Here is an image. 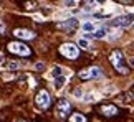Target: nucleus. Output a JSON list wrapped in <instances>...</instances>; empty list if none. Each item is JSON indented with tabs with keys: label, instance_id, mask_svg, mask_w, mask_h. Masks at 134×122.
<instances>
[{
	"label": "nucleus",
	"instance_id": "nucleus-1",
	"mask_svg": "<svg viewBox=\"0 0 134 122\" xmlns=\"http://www.w3.org/2000/svg\"><path fill=\"white\" fill-rule=\"evenodd\" d=\"M111 64L116 68V71H119L121 74H127L129 73V66L126 64V59H124V54H122L121 50H114L109 56Z\"/></svg>",
	"mask_w": 134,
	"mask_h": 122
},
{
	"label": "nucleus",
	"instance_id": "nucleus-2",
	"mask_svg": "<svg viewBox=\"0 0 134 122\" xmlns=\"http://www.w3.org/2000/svg\"><path fill=\"white\" fill-rule=\"evenodd\" d=\"M60 53L68 59H76L80 56V48L73 43H63L60 46Z\"/></svg>",
	"mask_w": 134,
	"mask_h": 122
},
{
	"label": "nucleus",
	"instance_id": "nucleus-3",
	"mask_svg": "<svg viewBox=\"0 0 134 122\" xmlns=\"http://www.w3.org/2000/svg\"><path fill=\"white\" fill-rule=\"evenodd\" d=\"M7 48H8L10 53L18 54V56H30V54H32L30 48H28L25 43H20V41H12V43H8Z\"/></svg>",
	"mask_w": 134,
	"mask_h": 122
},
{
	"label": "nucleus",
	"instance_id": "nucleus-4",
	"mask_svg": "<svg viewBox=\"0 0 134 122\" xmlns=\"http://www.w3.org/2000/svg\"><path fill=\"white\" fill-rule=\"evenodd\" d=\"M132 23H134V13L121 15V17H116L114 20H111V27H118V30L126 28V27H129Z\"/></svg>",
	"mask_w": 134,
	"mask_h": 122
},
{
	"label": "nucleus",
	"instance_id": "nucleus-5",
	"mask_svg": "<svg viewBox=\"0 0 134 122\" xmlns=\"http://www.w3.org/2000/svg\"><path fill=\"white\" fill-rule=\"evenodd\" d=\"M101 74H103V69L99 68V66H91V68L88 69H83V71H80V78L81 79H85V81H88V79H96V78H101Z\"/></svg>",
	"mask_w": 134,
	"mask_h": 122
},
{
	"label": "nucleus",
	"instance_id": "nucleus-6",
	"mask_svg": "<svg viewBox=\"0 0 134 122\" xmlns=\"http://www.w3.org/2000/svg\"><path fill=\"white\" fill-rule=\"evenodd\" d=\"M35 104H37L40 109H48L50 104H51V97H50L48 91H45V89L40 91V93L35 96Z\"/></svg>",
	"mask_w": 134,
	"mask_h": 122
},
{
	"label": "nucleus",
	"instance_id": "nucleus-7",
	"mask_svg": "<svg viewBox=\"0 0 134 122\" xmlns=\"http://www.w3.org/2000/svg\"><path fill=\"white\" fill-rule=\"evenodd\" d=\"M71 111V102L68 99H61L58 101V106H56V114H58V117H66L68 115V112Z\"/></svg>",
	"mask_w": 134,
	"mask_h": 122
},
{
	"label": "nucleus",
	"instance_id": "nucleus-8",
	"mask_svg": "<svg viewBox=\"0 0 134 122\" xmlns=\"http://www.w3.org/2000/svg\"><path fill=\"white\" fill-rule=\"evenodd\" d=\"M78 25H80L78 18L71 17V18H66V20H63V22H60L58 23V28L60 30H66V32H73V30L78 28Z\"/></svg>",
	"mask_w": 134,
	"mask_h": 122
},
{
	"label": "nucleus",
	"instance_id": "nucleus-9",
	"mask_svg": "<svg viewBox=\"0 0 134 122\" xmlns=\"http://www.w3.org/2000/svg\"><path fill=\"white\" fill-rule=\"evenodd\" d=\"M13 35L17 38H20V40H33L35 38V33L30 32V30H27V28H17L13 32Z\"/></svg>",
	"mask_w": 134,
	"mask_h": 122
},
{
	"label": "nucleus",
	"instance_id": "nucleus-10",
	"mask_svg": "<svg viewBox=\"0 0 134 122\" xmlns=\"http://www.w3.org/2000/svg\"><path fill=\"white\" fill-rule=\"evenodd\" d=\"M101 114L106 115V117H111V115H116L118 114V107L114 104H106V106H101Z\"/></svg>",
	"mask_w": 134,
	"mask_h": 122
},
{
	"label": "nucleus",
	"instance_id": "nucleus-11",
	"mask_svg": "<svg viewBox=\"0 0 134 122\" xmlns=\"http://www.w3.org/2000/svg\"><path fill=\"white\" fill-rule=\"evenodd\" d=\"M108 36V28L103 27V28H96V32L93 33V38L96 40H101V38H106Z\"/></svg>",
	"mask_w": 134,
	"mask_h": 122
},
{
	"label": "nucleus",
	"instance_id": "nucleus-12",
	"mask_svg": "<svg viewBox=\"0 0 134 122\" xmlns=\"http://www.w3.org/2000/svg\"><path fill=\"white\" fill-rule=\"evenodd\" d=\"M60 76H63V68H61V66H53L51 71H50V78L56 79V78H60Z\"/></svg>",
	"mask_w": 134,
	"mask_h": 122
},
{
	"label": "nucleus",
	"instance_id": "nucleus-13",
	"mask_svg": "<svg viewBox=\"0 0 134 122\" xmlns=\"http://www.w3.org/2000/svg\"><path fill=\"white\" fill-rule=\"evenodd\" d=\"M66 84V76H60V78H56L55 79V89L56 91H60V89H63V86Z\"/></svg>",
	"mask_w": 134,
	"mask_h": 122
},
{
	"label": "nucleus",
	"instance_id": "nucleus-14",
	"mask_svg": "<svg viewBox=\"0 0 134 122\" xmlns=\"http://www.w3.org/2000/svg\"><path fill=\"white\" fill-rule=\"evenodd\" d=\"M83 32L85 33H94L96 32V27H94V23L93 22H86V23H83Z\"/></svg>",
	"mask_w": 134,
	"mask_h": 122
},
{
	"label": "nucleus",
	"instance_id": "nucleus-15",
	"mask_svg": "<svg viewBox=\"0 0 134 122\" xmlns=\"http://www.w3.org/2000/svg\"><path fill=\"white\" fill-rule=\"evenodd\" d=\"M71 122H86V117L83 114H80V112H76V114H73L71 115V119H70Z\"/></svg>",
	"mask_w": 134,
	"mask_h": 122
},
{
	"label": "nucleus",
	"instance_id": "nucleus-16",
	"mask_svg": "<svg viewBox=\"0 0 134 122\" xmlns=\"http://www.w3.org/2000/svg\"><path fill=\"white\" fill-rule=\"evenodd\" d=\"M96 97H98V94L90 93V94H85L83 96V101H85V102H93V101H96Z\"/></svg>",
	"mask_w": 134,
	"mask_h": 122
},
{
	"label": "nucleus",
	"instance_id": "nucleus-17",
	"mask_svg": "<svg viewBox=\"0 0 134 122\" xmlns=\"http://www.w3.org/2000/svg\"><path fill=\"white\" fill-rule=\"evenodd\" d=\"M78 48H90V41H88V40H85V38H80L78 40Z\"/></svg>",
	"mask_w": 134,
	"mask_h": 122
},
{
	"label": "nucleus",
	"instance_id": "nucleus-18",
	"mask_svg": "<svg viewBox=\"0 0 134 122\" xmlns=\"http://www.w3.org/2000/svg\"><path fill=\"white\" fill-rule=\"evenodd\" d=\"M35 69H37V71H43L45 69V63H43V61H38V63L35 64Z\"/></svg>",
	"mask_w": 134,
	"mask_h": 122
},
{
	"label": "nucleus",
	"instance_id": "nucleus-19",
	"mask_svg": "<svg viewBox=\"0 0 134 122\" xmlns=\"http://www.w3.org/2000/svg\"><path fill=\"white\" fill-rule=\"evenodd\" d=\"M73 96H75V97H78V99H83V91H81V89H76L75 91V93H73Z\"/></svg>",
	"mask_w": 134,
	"mask_h": 122
},
{
	"label": "nucleus",
	"instance_id": "nucleus-20",
	"mask_svg": "<svg viewBox=\"0 0 134 122\" xmlns=\"http://www.w3.org/2000/svg\"><path fill=\"white\" fill-rule=\"evenodd\" d=\"M63 5H65V7H68V8H73V7L78 5V2H75V0H73V2H65Z\"/></svg>",
	"mask_w": 134,
	"mask_h": 122
},
{
	"label": "nucleus",
	"instance_id": "nucleus-21",
	"mask_svg": "<svg viewBox=\"0 0 134 122\" xmlns=\"http://www.w3.org/2000/svg\"><path fill=\"white\" fill-rule=\"evenodd\" d=\"M18 68H20V64L15 63V61H12V63L8 64V69H12V71H13V69H18Z\"/></svg>",
	"mask_w": 134,
	"mask_h": 122
},
{
	"label": "nucleus",
	"instance_id": "nucleus-22",
	"mask_svg": "<svg viewBox=\"0 0 134 122\" xmlns=\"http://www.w3.org/2000/svg\"><path fill=\"white\" fill-rule=\"evenodd\" d=\"M33 18L37 20V22H43V17H42V15H33Z\"/></svg>",
	"mask_w": 134,
	"mask_h": 122
},
{
	"label": "nucleus",
	"instance_id": "nucleus-23",
	"mask_svg": "<svg viewBox=\"0 0 134 122\" xmlns=\"http://www.w3.org/2000/svg\"><path fill=\"white\" fill-rule=\"evenodd\" d=\"M3 32H5V23L0 20V33H3Z\"/></svg>",
	"mask_w": 134,
	"mask_h": 122
},
{
	"label": "nucleus",
	"instance_id": "nucleus-24",
	"mask_svg": "<svg viewBox=\"0 0 134 122\" xmlns=\"http://www.w3.org/2000/svg\"><path fill=\"white\" fill-rule=\"evenodd\" d=\"M127 63H129L131 68H134V58H129V61H127Z\"/></svg>",
	"mask_w": 134,
	"mask_h": 122
},
{
	"label": "nucleus",
	"instance_id": "nucleus-25",
	"mask_svg": "<svg viewBox=\"0 0 134 122\" xmlns=\"http://www.w3.org/2000/svg\"><path fill=\"white\" fill-rule=\"evenodd\" d=\"M2 61H3V54L0 53V63H2Z\"/></svg>",
	"mask_w": 134,
	"mask_h": 122
},
{
	"label": "nucleus",
	"instance_id": "nucleus-26",
	"mask_svg": "<svg viewBox=\"0 0 134 122\" xmlns=\"http://www.w3.org/2000/svg\"><path fill=\"white\" fill-rule=\"evenodd\" d=\"M20 122H23V120H20Z\"/></svg>",
	"mask_w": 134,
	"mask_h": 122
}]
</instances>
